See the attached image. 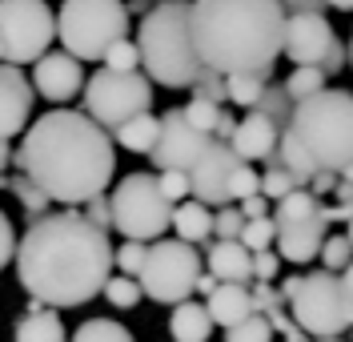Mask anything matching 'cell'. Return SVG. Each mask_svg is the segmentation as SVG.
<instances>
[{
	"instance_id": "cell-1",
	"label": "cell",
	"mask_w": 353,
	"mask_h": 342,
	"mask_svg": "<svg viewBox=\"0 0 353 342\" xmlns=\"http://www.w3.org/2000/svg\"><path fill=\"white\" fill-rule=\"evenodd\" d=\"M117 266V250L109 246V229L92 226L85 209H61L32 218L17 246V278L52 310H77L105 294Z\"/></svg>"
},
{
	"instance_id": "cell-2",
	"label": "cell",
	"mask_w": 353,
	"mask_h": 342,
	"mask_svg": "<svg viewBox=\"0 0 353 342\" xmlns=\"http://www.w3.org/2000/svg\"><path fill=\"white\" fill-rule=\"evenodd\" d=\"M17 169L32 178L52 202L81 209L109 189L117 173V149L109 129L88 113L52 109L24 129Z\"/></svg>"
},
{
	"instance_id": "cell-3",
	"label": "cell",
	"mask_w": 353,
	"mask_h": 342,
	"mask_svg": "<svg viewBox=\"0 0 353 342\" xmlns=\"http://www.w3.org/2000/svg\"><path fill=\"white\" fill-rule=\"evenodd\" d=\"M289 12L281 0H193V37L205 68L273 73L285 53Z\"/></svg>"
},
{
	"instance_id": "cell-4",
	"label": "cell",
	"mask_w": 353,
	"mask_h": 342,
	"mask_svg": "<svg viewBox=\"0 0 353 342\" xmlns=\"http://www.w3.org/2000/svg\"><path fill=\"white\" fill-rule=\"evenodd\" d=\"M141 65L165 89H193L205 77V61L193 37V0H161L141 17Z\"/></svg>"
},
{
	"instance_id": "cell-5",
	"label": "cell",
	"mask_w": 353,
	"mask_h": 342,
	"mask_svg": "<svg viewBox=\"0 0 353 342\" xmlns=\"http://www.w3.org/2000/svg\"><path fill=\"white\" fill-rule=\"evenodd\" d=\"M289 129L301 137L309 158L321 173H345L353 165V93L350 89H321L297 101Z\"/></svg>"
},
{
	"instance_id": "cell-6",
	"label": "cell",
	"mask_w": 353,
	"mask_h": 342,
	"mask_svg": "<svg viewBox=\"0 0 353 342\" xmlns=\"http://www.w3.org/2000/svg\"><path fill=\"white\" fill-rule=\"evenodd\" d=\"M281 294H285L293 322L309 339H341L345 330H353V294L341 274L333 270L289 274L281 282Z\"/></svg>"
},
{
	"instance_id": "cell-7",
	"label": "cell",
	"mask_w": 353,
	"mask_h": 342,
	"mask_svg": "<svg viewBox=\"0 0 353 342\" xmlns=\"http://www.w3.org/2000/svg\"><path fill=\"white\" fill-rule=\"evenodd\" d=\"M121 37H129V8L121 0H65L57 12V41L81 61H105Z\"/></svg>"
},
{
	"instance_id": "cell-8",
	"label": "cell",
	"mask_w": 353,
	"mask_h": 342,
	"mask_svg": "<svg viewBox=\"0 0 353 342\" xmlns=\"http://www.w3.org/2000/svg\"><path fill=\"white\" fill-rule=\"evenodd\" d=\"M176 205L161 189V173H129L112 189V229H121L132 242H161L173 226Z\"/></svg>"
},
{
	"instance_id": "cell-9",
	"label": "cell",
	"mask_w": 353,
	"mask_h": 342,
	"mask_svg": "<svg viewBox=\"0 0 353 342\" xmlns=\"http://www.w3.org/2000/svg\"><path fill=\"white\" fill-rule=\"evenodd\" d=\"M273 222H277V254L293 262V266H309L321 258V246L330 238V213L325 202L313 193V189H293L289 198L277 202L273 209Z\"/></svg>"
},
{
	"instance_id": "cell-10",
	"label": "cell",
	"mask_w": 353,
	"mask_h": 342,
	"mask_svg": "<svg viewBox=\"0 0 353 342\" xmlns=\"http://www.w3.org/2000/svg\"><path fill=\"white\" fill-rule=\"evenodd\" d=\"M201 274H205V258L197 254L193 242L161 238L149 246L145 270H141V290L161 306H181L197 294Z\"/></svg>"
},
{
	"instance_id": "cell-11",
	"label": "cell",
	"mask_w": 353,
	"mask_h": 342,
	"mask_svg": "<svg viewBox=\"0 0 353 342\" xmlns=\"http://www.w3.org/2000/svg\"><path fill=\"white\" fill-rule=\"evenodd\" d=\"M153 109V77H145L141 68L132 73H121V68H101L92 73L85 85V113L105 125V129H117L132 117L149 113Z\"/></svg>"
},
{
	"instance_id": "cell-12",
	"label": "cell",
	"mask_w": 353,
	"mask_h": 342,
	"mask_svg": "<svg viewBox=\"0 0 353 342\" xmlns=\"http://www.w3.org/2000/svg\"><path fill=\"white\" fill-rule=\"evenodd\" d=\"M57 41V17L44 0H0V61L37 65Z\"/></svg>"
},
{
	"instance_id": "cell-13",
	"label": "cell",
	"mask_w": 353,
	"mask_h": 342,
	"mask_svg": "<svg viewBox=\"0 0 353 342\" xmlns=\"http://www.w3.org/2000/svg\"><path fill=\"white\" fill-rule=\"evenodd\" d=\"M209 141H213V137L193 129V125L185 121V109H169V113H161V137H157L149 161H153L161 173H165V169L189 173L201 161V153L209 149Z\"/></svg>"
},
{
	"instance_id": "cell-14",
	"label": "cell",
	"mask_w": 353,
	"mask_h": 342,
	"mask_svg": "<svg viewBox=\"0 0 353 342\" xmlns=\"http://www.w3.org/2000/svg\"><path fill=\"white\" fill-rule=\"evenodd\" d=\"M237 165H241V158L233 153V145L213 137V141H209V149L201 153V161L189 169L193 198L205 202V205H213V209L233 205V189H229V182H233V173H237Z\"/></svg>"
},
{
	"instance_id": "cell-15",
	"label": "cell",
	"mask_w": 353,
	"mask_h": 342,
	"mask_svg": "<svg viewBox=\"0 0 353 342\" xmlns=\"http://www.w3.org/2000/svg\"><path fill=\"white\" fill-rule=\"evenodd\" d=\"M333 48H341L333 24L325 12H289L285 24V57L293 65H321L333 57Z\"/></svg>"
},
{
	"instance_id": "cell-16",
	"label": "cell",
	"mask_w": 353,
	"mask_h": 342,
	"mask_svg": "<svg viewBox=\"0 0 353 342\" xmlns=\"http://www.w3.org/2000/svg\"><path fill=\"white\" fill-rule=\"evenodd\" d=\"M32 101L37 89L21 73V65L0 61V141H12L32 125Z\"/></svg>"
},
{
	"instance_id": "cell-17",
	"label": "cell",
	"mask_w": 353,
	"mask_h": 342,
	"mask_svg": "<svg viewBox=\"0 0 353 342\" xmlns=\"http://www.w3.org/2000/svg\"><path fill=\"white\" fill-rule=\"evenodd\" d=\"M85 85L88 81H85V68H81V57H72V53H44L32 65V89L52 105L72 101Z\"/></svg>"
},
{
	"instance_id": "cell-18",
	"label": "cell",
	"mask_w": 353,
	"mask_h": 342,
	"mask_svg": "<svg viewBox=\"0 0 353 342\" xmlns=\"http://www.w3.org/2000/svg\"><path fill=\"white\" fill-rule=\"evenodd\" d=\"M281 121H273L261 109H249V113L237 121V133L229 137L233 153L241 161H273L277 158V145H281Z\"/></svg>"
},
{
	"instance_id": "cell-19",
	"label": "cell",
	"mask_w": 353,
	"mask_h": 342,
	"mask_svg": "<svg viewBox=\"0 0 353 342\" xmlns=\"http://www.w3.org/2000/svg\"><path fill=\"white\" fill-rule=\"evenodd\" d=\"M205 306H209L213 322H217V326H225V330L257 314V302H253V286H245V282H221L217 290L205 298Z\"/></svg>"
},
{
	"instance_id": "cell-20",
	"label": "cell",
	"mask_w": 353,
	"mask_h": 342,
	"mask_svg": "<svg viewBox=\"0 0 353 342\" xmlns=\"http://www.w3.org/2000/svg\"><path fill=\"white\" fill-rule=\"evenodd\" d=\"M205 266H209V274H217L221 282H245V286H253V250L245 242L213 238Z\"/></svg>"
},
{
	"instance_id": "cell-21",
	"label": "cell",
	"mask_w": 353,
	"mask_h": 342,
	"mask_svg": "<svg viewBox=\"0 0 353 342\" xmlns=\"http://www.w3.org/2000/svg\"><path fill=\"white\" fill-rule=\"evenodd\" d=\"M12 342H72V339L65 334L61 314H57L52 306H44V302L32 298V306H28L21 319H17V326H12Z\"/></svg>"
},
{
	"instance_id": "cell-22",
	"label": "cell",
	"mask_w": 353,
	"mask_h": 342,
	"mask_svg": "<svg viewBox=\"0 0 353 342\" xmlns=\"http://www.w3.org/2000/svg\"><path fill=\"white\" fill-rule=\"evenodd\" d=\"M213 314H209V306L205 302H181L173 306V314H169V339L173 342H209L213 339Z\"/></svg>"
},
{
	"instance_id": "cell-23",
	"label": "cell",
	"mask_w": 353,
	"mask_h": 342,
	"mask_svg": "<svg viewBox=\"0 0 353 342\" xmlns=\"http://www.w3.org/2000/svg\"><path fill=\"white\" fill-rule=\"evenodd\" d=\"M213 222H217V209L197 202V198H189L173 209V234L181 242H193V246L213 238Z\"/></svg>"
},
{
	"instance_id": "cell-24",
	"label": "cell",
	"mask_w": 353,
	"mask_h": 342,
	"mask_svg": "<svg viewBox=\"0 0 353 342\" xmlns=\"http://www.w3.org/2000/svg\"><path fill=\"white\" fill-rule=\"evenodd\" d=\"M157 137H161V117H153V113H141V117H132V121H125V125L112 129V141H117L121 149L145 153V158L153 153Z\"/></svg>"
},
{
	"instance_id": "cell-25",
	"label": "cell",
	"mask_w": 353,
	"mask_h": 342,
	"mask_svg": "<svg viewBox=\"0 0 353 342\" xmlns=\"http://www.w3.org/2000/svg\"><path fill=\"white\" fill-rule=\"evenodd\" d=\"M277 161H281V165H285L289 173H293V178H297V182L305 185H313V178H317V173H321V169H317V161L309 158V149L305 145H301V137L293 133V129H281V145H277Z\"/></svg>"
},
{
	"instance_id": "cell-26",
	"label": "cell",
	"mask_w": 353,
	"mask_h": 342,
	"mask_svg": "<svg viewBox=\"0 0 353 342\" xmlns=\"http://www.w3.org/2000/svg\"><path fill=\"white\" fill-rule=\"evenodd\" d=\"M269 77L273 73H229L225 77V93H229L233 105H241L245 113H249V109H257V101L265 97V89L273 85Z\"/></svg>"
},
{
	"instance_id": "cell-27",
	"label": "cell",
	"mask_w": 353,
	"mask_h": 342,
	"mask_svg": "<svg viewBox=\"0 0 353 342\" xmlns=\"http://www.w3.org/2000/svg\"><path fill=\"white\" fill-rule=\"evenodd\" d=\"M321 89H330V73L321 65H293V73L285 77V93H289L293 105L313 97V93H321Z\"/></svg>"
},
{
	"instance_id": "cell-28",
	"label": "cell",
	"mask_w": 353,
	"mask_h": 342,
	"mask_svg": "<svg viewBox=\"0 0 353 342\" xmlns=\"http://www.w3.org/2000/svg\"><path fill=\"white\" fill-rule=\"evenodd\" d=\"M72 342H137V339L129 334V326H121L112 319H88L77 326Z\"/></svg>"
},
{
	"instance_id": "cell-29",
	"label": "cell",
	"mask_w": 353,
	"mask_h": 342,
	"mask_svg": "<svg viewBox=\"0 0 353 342\" xmlns=\"http://www.w3.org/2000/svg\"><path fill=\"white\" fill-rule=\"evenodd\" d=\"M293 189H301V182H297V178L289 173V169L281 165V161L273 158V161H269V169L261 173V193H265V198H269L273 205H277L281 198H289Z\"/></svg>"
},
{
	"instance_id": "cell-30",
	"label": "cell",
	"mask_w": 353,
	"mask_h": 342,
	"mask_svg": "<svg viewBox=\"0 0 353 342\" xmlns=\"http://www.w3.org/2000/svg\"><path fill=\"white\" fill-rule=\"evenodd\" d=\"M141 278H129V274H112L109 286H105V298H109L112 310H132V306H141Z\"/></svg>"
},
{
	"instance_id": "cell-31",
	"label": "cell",
	"mask_w": 353,
	"mask_h": 342,
	"mask_svg": "<svg viewBox=\"0 0 353 342\" xmlns=\"http://www.w3.org/2000/svg\"><path fill=\"white\" fill-rule=\"evenodd\" d=\"M8 189L17 193V202L28 209V218H41V213H48V193H44L41 185L32 182V178H24V173H17V178H8Z\"/></svg>"
},
{
	"instance_id": "cell-32",
	"label": "cell",
	"mask_w": 353,
	"mask_h": 342,
	"mask_svg": "<svg viewBox=\"0 0 353 342\" xmlns=\"http://www.w3.org/2000/svg\"><path fill=\"white\" fill-rule=\"evenodd\" d=\"M181 109H185V121H189L193 129H201V133H209V137H213L221 113H225V105L205 101V97H193V101H189V105H181Z\"/></svg>"
},
{
	"instance_id": "cell-33",
	"label": "cell",
	"mask_w": 353,
	"mask_h": 342,
	"mask_svg": "<svg viewBox=\"0 0 353 342\" xmlns=\"http://www.w3.org/2000/svg\"><path fill=\"white\" fill-rule=\"evenodd\" d=\"M273 322H269V314H253V319L237 322V326H229L225 330V342H273Z\"/></svg>"
},
{
	"instance_id": "cell-34",
	"label": "cell",
	"mask_w": 353,
	"mask_h": 342,
	"mask_svg": "<svg viewBox=\"0 0 353 342\" xmlns=\"http://www.w3.org/2000/svg\"><path fill=\"white\" fill-rule=\"evenodd\" d=\"M321 270H333V274H341L345 266L353 262V242H350V234H330L325 238V246H321Z\"/></svg>"
},
{
	"instance_id": "cell-35",
	"label": "cell",
	"mask_w": 353,
	"mask_h": 342,
	"mask_svg": "<svg viewBox=\"0 0 353 342\" xmlns=\"http://www.w3.org/2000/svg\"><path fill=\"white\" fill-rule=\"evenodd\" d=\"M241 242L249 250H269V246H277V222H273V213L269 218H253V222H245V234Z\"/></svg>"
},
{
	"instance_id": "cell-36",
	"label": "cell",
	"mask_w": 353,
	"mask_h": 342,
	"mask_svg": "<svg viewBox=\"0 0 353 342\" xmlns=\"http://www.w3.org/2000/svg\"><path fill=\"white\" fill-rule=\"evenodd\" d=\"M245 218L241 213V205L233 202V205H221L217 209V222H213V238H225V242H241V234H245Z\"/></svg>"
},
{
	"instance_id": "cell-37",
	"label": "cell",
	"mask_w": 353,
	"mask_h": 342,
	"mask_svg": "<svg viewBox=\"0 0 353 342\" xmlns=\"http://www.w3.org/2000/svg\"><path fill=\"white\" fill-rule=\"evenodd\" d=\"M105 68H121V73L141 68V45H137L132 37H121V41L105 53Z\"/></svg>"
},
{
	"instance_id": "cell-38",
	"label": "cell",
	"mask_w": 353,
	"mask_h": 342,
	"mask_svg": "<svg viewBox=\"0 0 353 342\" xmlns=\"http://www.w3.org/2000/svg\"><path fill=\"white\" fill-rule=\"evenodd\" d=\"M145 258H149V246H145V242H132V238H125V246H117V270L129 274V278H141V270H145Z\"/></svg>"
},
{
	"instance_id": "cell-39",
	"label": "cell",
	"mask_w": 353,
	"mask_h": 342,
	"mask_svg": "<svg viewBox=\"0 0 353 342\" xmlns=\"http://www.w3.org/2000/svg\"><path fill=\"white\" fill-rule=\"evenodd\" d=\"M257 109H261V113H269L273 121L289 125V117H293V101H289L285 85H269V89H265V97L257 101Z\"/></svg>"
},
{
	"instance_id": "cell-40",
	"label": "cell",
	"mask_w": 353,
	"mask_h": 342,
	"mask_svg": "<svg viewBox=\"0 0 353 342\" xmlns=\"http://www.w3.org/2000/svg\"><path fill=\"white\" fill-rule=\"evenodd\" d=\"M229 189H233V202H245V198L261 193V173H257L249 161H241L237 173H233V182H229Z\"/></svg>"
},
{
	"instance_id": "cell-41",
	"label": "cell",
	"mask_w": 353,
	"mask_h": 342,
	"mask_svg": "<svg viewBox=\"0 0 353 342\" xmlns=\"http://www.w3.org/2000/svg\"><path fill=\"white\" fill-rule=\"evenodd\" d=\"M161 189H165V198L173 205L193 198V182H189V173H181V169H165V173H161Z\"/></svg>"
},
{
	"instance_id": "cell-42",
	"label": "cell",
	"mask_w": 353,
	"mask_h": 342,
	"mask_svg": "<svg viewBox=\"0 0 353 342\" xmlns=\"http://www.w3.org/2000/svg\"><path fill=\"white\" fill-rule=\"evenodd\" d=\"M281 262H285V258L273 250V246H269V250H257L253 254V282H273V278L281 274Z\"/></svg>"
},
{
	"instance_id": "cell-43",
	"label": "cell",
	"mask_w": 353,
	"mask_h": 342,
	"mask_svg": "<svg viewBox=\"0 0 353 342\" xmlns=\"http://www.w3.org/2000/svg\"><path fill=\"white\" fill-rule=\"evenodd\" d=\"M193 97H205V101H217V105H225V101H229V93H225V77H221V73H213V68H205V77L193 85Z\"/></svg>"
},
{
	"instance_id": "cell-44",
	"label": "cell",
	"mask_w": 353,
	"mask_h": 342,
	"mask_svg": "<svg viewBox=\"0 0 353 342\" xmlns=\"http://www.w3.org/2000/svg\"><path fill=\"white\" fill-rule=\"evenodd\" d=\"M253 302H257V314H273V310L285 306V294L273 290L269 282H253Z\"/></svg>"
},
{
	"instance_id": "cell-45",
	"label": "cell",
	"mask_w": 353,
	"mask_h": 342,
	"mask_svg": "<svg viewBox=\"0 0 353 342\" xmlns=\"http://www.w3.org/2000/svg\"><path fill=\"white\" fill-rule=\"evenodd\" d=\"M17 246H21V238H17V229H12V222H8V213L0 209V270L17 258Z\"/></svg>"
},
{
	"instance_id": "cell-46",
	"label": "cell",
	"mask_w": 353,
	"mask_h": 342,
	"mask_svg": "<svg viewBox=\"0 0 353 342\" xmlns=\"http://www.w3.org/2000/svg\"><path fill=\"white\" fill-rule=\"evenodd\" d=\"M85 209V218L92 222V226H101V229H112V198L109 193H101V198H92L88 205H81Z\"/></svg>"
},
{
	"instance_id": "cell-47",
	"label": "cell",
	"mask_w": 353,
	"mask_h": 342,
	"mask_svg": "<svg viewBox=\"0 0 353 342\" xmlns=\"http://www.w3.org/2000/svg\"><path fill=\"white\" fill-rule=\"evenodd\" d=\"M241 205V213L253 222V218H269V198L265 193H253V198H245V202H237Z\"/></svg>"
},
{
	"instance_id": "cell-48",
	"label": "cell",
	"mask_w": 353,
	"mask_h": 342,
	"mask_svg": "<svg viewBox=\"0 0 353 342\" xmlns=\"http://www.w3.org/2000/svg\"><path fill=\"white\" fill-rule=\"evenodd\" d=\"M337 182H341L337 173H317V178H313V185H309V189H313L317 198H325V193H333V189H337Z\"/></svg>"
},
{
	"instance_id": "cell-49",
	"label": "cell",
	"mask_w": 353,
	"mask_h": 342,
	"mask_svg": "<svg viewBox=\"0 0 353 342\" xmlns=\"http://www.w3.org/2000/svg\"><path fill=\"white\" fill-rule=\"evenodd\" d=\"M285 12H325V0H281Z\"/></svg>"
},
{
	"instance_id": "cell-50",
	"label": "cell",
	"mask_w": 353,
	"mask_h": 342,
	"mask_svg": "<svg viewBox=\"0 0 353 342\" xmlns=\"http://www.w3.org/2000/svg\"><path fill=\"white\" fill-rule=\"evenodd\" d=\"M233 133H237V117L225 109V113H221V121H217V129H213V137H217V141H229Z\"/></svg>"
},
{
	"instance_id": "cell-51",
	"label": "cell",
	"mask_w": 353,
	"mask_h": 342,
	"mask_svg": "<svg viewBox=\"0 0 353 342\" xmlns=\"http://www.w3.org/2000/svg\"><path fill=\"white\" fill-rule=\"evenodd\" d=\"M217 286H221V278H217V274H209V270H205V274H201V282H197V294L209 298L213 290H217Z\"/></svg>"
},
{
	"instance_id": "cell-52",
	"label": "cell",
	"mask_w": 353,
	"mask_h": 342,
	"mask_svg": "<svg viewBox=\"0 0 353 342\" xmlns=\"http://www.w3.org/2000/svg\"><path fill=\"white\" fill-rule=\"evenodd\" d=\"M17 165V153H12V141H0V169Z\"/></svg>"
},
{
	"instance_id": "cell-53",
	"label": "cell",
	"mask_w": 353,
	"mask_h": 342,
	"mask_svg": "<svg viewBox=\"0 0 353 342\" xmlns=\"http://www.w3.org/2000/svg\"><path fill=\"white\" fill-rule=\"evenodd\" d=\"M325 8H337V12H353V0H325Z\"/></svg>"
},
{
	"instance_id": "cell-54",
	"label": "cell",
	"mask_w": 353,
	"mask_h": 342,
	"mask_svg": "<svg viewBox=\"0 0 353 342\" xmlns=\"http://www.w3.org/2000/svg\"><path fill=\"white\" fill-rule=\"evenodd\" d=\"M129 12H137V17H145V12H149V0H132V4H129Z\"/></svg>"
},
{
	"instance_id": "cell-55",
	"label": "cell",
	"mask_w": 353,
	"mask_h": 342,
	"mask_svg": "<svg viewBox=\"0 0 353 342\" xmlns=\"http://www.w3.org/2000/svg\"><path fill=\"white\" fill-rule=\"evenodd\" d=\"M341 278H345V286H350V294H353V262L345 266V270H341Z\"/></svg>"
},
{
	"instance_id": "cell-56",
	"label": "cell",
	"mask_w": 353,
	"mask_h": 342,
	"mask_svg": "<svg viewBox=\"0 0 353 342\" xmlns=\"http://www.w3.org/2000/svg\"><path fill=\"white\" fill-rule=\"evenodd\" d=\"M345 48H350V68H353V37H350V45H345Z\"/></svg>"
},
{
	"instance_id": "cell-57",
	"label": "cell",
	"mask_w": 353,
	"mask_h": 342,
	"mask_svg": "<svg viewBox=\"0 0 353 342\" xmlns=\"http://www.w3.org/2000/svg\"><path fill=\"white\" fill-rule=\"evenodd\" d=\"M345 226H350V242H353V218H350V222H345Z\"/></svg>"
},
{
	"instance_id": "cell-58",
	"label": "cell",
	"mask_w": 353,
	"mask_h": 342,
	"mask_svg": "<svg viewBox=\"0 0 353 342\" xmlns=\"http://www.w3.org/2000/svg\"><path fill=\"white\" fill-rule=\"evenodd\" d=\"M313 342H341V339H313Z\"/></svg>"
},
{
	"instance_id": "cell-59",
	"label": "cell",
	"mask_w": 353,
	"mask_h": 342,
	"mask_svg": "<svg viewBox=\"0 0 353 342\" xmlns=\"http://www.w3.org/2000/svg\"><path fill=\"white\" fill-rule=\"evenodd\" d=\"M157 4H161V0H157Z\"/></svg>"
}]
</instances>
